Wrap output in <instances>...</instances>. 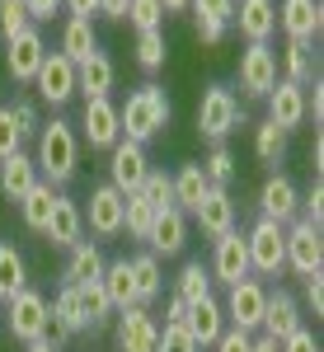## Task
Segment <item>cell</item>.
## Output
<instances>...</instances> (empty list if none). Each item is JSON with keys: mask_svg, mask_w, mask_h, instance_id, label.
I'll return each instance as SVG.
<instances>
[{"mask_svg": "<svg viewBox=\"0 0 324 352\" xmlns=\"http://www.w3.org/2000/svg\"><path fill=\"white\" fill-rule=\"evenodd\" d=\"M259 212H263V221H277V226L296 221L301 217V192H296V184H292L287 174H272L268 184L259 188Z\"/></svg>", "mask_w": 324, "mask_h": 352, "instance_id": "obj_16", "label": "cell"}, {"mask_svg": "<svg viewBox=\"0 0 324 352\" xmlns=\"http://www.w3.org/2000/svg\"><path fill=\"white\" fill-rule=\"evenodd\" d=\"M301 212H305L301 221H310V226L320 230V221H324V188H320V179H315V184H310V192L301 197Z\"/></svg>", "mask_w": 324, "mask_h": 352, "instance_id": "obj_48", "label": "cell"}, {"mask_svg": "<svg viewBox=\"0 0 324 352\" xmlns=\"http://www.w3.org/2000/svg\"><path fill=\"white\" fill-rule=\"evenodd\" d=\"M184 329L193 333V343H197V348H212L216 338H221V329H226L221 300L207 296V300H197V305H188V320H184Z\"/></svg>", "mask_w": 324, "mask_h": 352, "instance_id": "obj_26", "label": "cell"}, {"mask_svg": "<svg viewBox=\"0 0 324 352\" xmlns=\"http://www.w3.org/2000/svg\"><path fill=\"white\" fill-rule=\"evenodd\" d=\"M188 10L197 14V19H221V24H230L235 0H188Z\"/></svg>", "mask_w": 324, "mask_h": 352, "instance_id": "obj_47", "label": "cell"}, {"mask_svg": "<svg viewBox=\"0 0 324 352\" xmlns=\"http://www.w3.org/2000/svg\"><path fill=\"white\" fill-rule=\"evenodd\" d=\"M146 174H151V155H146V146H136V141L122 136V141L108 151V184L127 197V192H141Z\"/></svg>", "mask_w": 324, "mask_h": 352, "instance_id": "obj_6", "label": "cell"}, {"mask_svg": "<svg viewBox=\"0 0 324 352\" xmlns=\"http://www.w3.org/2000/svg\"><path fill=\"white\" fill-rule=\"evenodd\" d=\"M226 28L230 24H221V19H197V38H202L207 47H216V43L226 38Z\"/></svg>", "mask_w": 324, "mask_h": 352, "instance_id": "obj_53", "label": "cell"}, {"mask_svg": "<svg viewBox=\"0 0 324 352\" xmlns=\"http://www.w3.org/2000/svg\"><path fill=\"white\" fill-rule=\"evenodd\" d=\"M174 179V207L184 212V217H193L197 212V202L207 197V174H202V164H179V174H169Z\"/></svg>", "mask_w": 324, "mask_h": 352, "instance_id": "obj_29", "label": "cell"}, {"mask_svg": "<svg viewBox=\"0 0 324 352\" xmlns=\"http://www.w3.org/2000/svg\"><path fill=\"white\" fill-rule=\"evenodd\" d=\"M28 287V263L14 244H0V300H14Z\"/></svg>", "mask_w": 324, "mask_h": 352, "instance_id": "obj_34", "label": "cell"}, {"mask_svg": "<svg viewBox=\"0 0 324 352\" xmlns=\"http://www.w3.org/2000/svg\"><path fill=\"white\" fill-rule=\"evenodd\" d=\"M5 324H10V338H19V343L47 338V296L24 287L14 300H5Z\"/></svg>", "mask_w": 324, "mask_h": 352, "instance_id": "obj_5", "label": "cell"}, {"mask_svg": "<svg viewBox=\"0 0 324 352\" xmlns=\"http://www.w3.org/2000/svg\"><path fill=\"white\" fill-rule=\"evenodd\" d=\"M28 352H61V343H52V338H33V343H24Z\"/></svg>", "mask_w": 324, "mask_h": 352, "instance_id": "obj_58", "label": "cell"}, {"mask_svg": "<svg viewBox=\"0 0 324 352\" xmlns=\"http://www.w3.org/2000/svg\"><path fill=\"white\" fill-rule=\"evenodd\" d=\"M244 127V109L240 99H235V89H226V85H207L202 89V104H197V132L207 136L212 146H221L230 132H240Z\"/></svg>", "mask_w": 324, "mask_h": 352, "instance_id": "obj_3", "label": "cell"}, {"mask_svg": "<svg viewBox=\"0 0 324 352\" xmlns=\"http://www.w3.org/2000/svg\"><path fill=\"white\" fill-rule=\"evenodd\" d=\"M282 71H287L282 80L301 85V89L310 80H320V76H315V43H292V38H287V47H282Z\"/></svg>", "mask_w": 324, "mask_h": 352, "instance_id": "obj_32", "label": "cell"}, {"mask_svg": "<svg viewBox=\"0 0 324 352\" xmlns=\"http://www.w3.org/2000/svg\"><path fill=\"white\" fill-rule=\"evenodd\" d=\"M43 56H47V43H43V33H38V28H24L19 38H10V43H5V66H10V80L33 85L38 66H43Z\"/></svg>", "mask_w": 324, "mask_h": 352, "instance_id": "obj_13", "label": "cell"}, {"mask_svg": "<svg viewBox=\"0 0 324 352\" xmlns=\"http://www.w3.org/2000/svg\"><path fill=\"white\" fill-rule=\"evenodd\" d=\"M179 300H188V305H197V300L212 296V272L202 268V263H184V272H179V292H174Z\"/></svg>", "mask_w": 324, "mask_h": 352, "instance_id": "obj_36", "label": "cell"}, {"mask_svg": "<svg viewBox=\"0 0 324 352\" xmlns=\"http://www.w3.org/2000/svg\"><path fill=\"white\" fill-rule=\"evenodd\" d=\"M202 174H207V184H212V188H230V184H235V155L226 151V141L212 146V155L202 160Z\"/></svg>", "mask_w": 324, "mask_h": 352, "instance_id": "obj_38", "label": "cell"}, {"mask_svg": "<svg viewBox=\"0 0 324 352\" xmlns=\"http://www.w3.org/2000/svg\"><path fill=\"white\" fill-rule=\"evenodd\" d=\"M212 282H226L235 287L249 277V244H244V230H226L221 240H212Z\"/></svg>", "mask_w": 324, "mask_h": 352, "instance_id": "obj_10", "label": "cell"}, {"mask_svg": "<svg viewBox=\"0 0 324 352\" xmlns=\"http://www.w3.org/2000/svg\"><path fill=\"white\" fill-rule=\"evenodd\" d=\"M268 122L272 127H282V132H292L305 122V89L292 80H277L268 94Z\"/></svg>", "mask_w": 324, "mask_h": 352, "instance_id": "obj_22", "label": "cell"}, {"mask_svg": "<svg viewBox=\"0 0 324 352\" xmlns=\"http://www.w3.org/2000/svg\"><path fill=\"white\" fill-rule=\"evenodd\" d=\"M282 240H287V268L301 272V277H310V272L324 268V240L320 230L310 226V221H292V226H282Z\"/></svg>", "mask_w": 324, "mask_h": 352, "instance_id": "obj_8", "label": "cell"}, {"mask_svg": "<svg viewBox=\"0 0 324 352\" xmlns=\"http://www.w3.org/2000/svg\"><path fill=\"white\" fill-rule=\"evenodd\" d=\"M76 292H80V310H85V320H89V329L108 324V315H113V305H108L104 287H99V282H85V287H76Z\"/></svg>", "mask_w": 324, "mask_h": 352, "instance_id": "obj_39", "label": "cell"}, {"mask_svg": "<svg viewBox=\"0 0 324 352\" xmlns=\"http://www.w3.org/2000/svg\"><path fill=\"white\" fill-rule=\"evenodd\" d=\"M122 192L113 188V184H99V188L89 192V212H80L85 226L99 235V240H113V235H122Z\"/></svg>", "mask_w": 324, "mask_h": 352, "instance_id": "obj_14", "label": "cell"}, {"mask_svg": "<svg viewBox=\"0 0 324 352\" xmlns=\"http://www.w3.org/2000/svg\"><path fill=\"white\" fill-rule=\"evenodd\" d=\"M99 287H104V296L113 310H127V305H136V287H132V263L127 258H113V263H104V277H99Z\"/></svg>", "mask_w": 324, "mask_h": 352, "instance_id": "obj_31", "label": "cell"}, {"mask_svg": "<svg viewBox=\"0 0 324 352\" xmlns=\"http://www.w3.org/2000/svg\"><path fill=\"white\" fill-rule=\"evenodd\" d=\"M305 305L315 310V320L324 315V272H310L305 277Z\"/></svg>", "mask_w": 324, "mask_h": 352, "instance_id": "obj_51", "label": "cell"}, {"mask_svg": "<svg viewBox=\"0 0 324 352\" xmlns=\"http://www.w3.org/2000/svg\"><path fill=\"white\" fill-rule=\"evenodd\" d=\"M127 5L132 0H99V14L104 19H127Z\"/></svg>", "mask_w": 324, "mask_h": 352, "instance_id": "obj_56", "label": "cell"}, {"mask_svg": "<svg viewBox=\"0 0 324 352\" xmlns=\"http://www.w3.org/2000/svg\"><path fill=\"white\" fill-rule=\"evenodd\" d=\"M259 329H263L268 338H277V343H282L292 329H301V305H296V296H292V292H282V287H277V292H268V300H263V324H259Z\"/></svg>", "mask_w": 324, "mask_h": 352, "instance_id": "obj_24", "label": "cell"}, {"mask_svg": "<svg viewBox=\"0 0 324 352\" xmlns=\"http://www.w3.org/2000/svg\"><path fill=\"white\" fill-rule=\"evenodd\" d=\"M118 127L127 141L136 146H146V141H155V136L169 127V99H164L160 85H141L127 94V104L118 109Z\"/></svg>", "mask_w": 324, "mask_h": 352, "instance_id": "obj_2", "label": "cell"}, {"mask_svg": "<svg viewBox=\"0 0 324 352\" xmlns=\"http://www.w3.org/2000/svg\"><path fill=\"white\" fill-rule=\"evenodd\" d=\"M127 24H132L136 33H151V28H160V24H164L160 0H132V5H127Z\"/></svg>", "mask_w": 324, "mask_h": 352, "instance_id": "obj_43", "label": "cell"}, {"mask_svg": "<svg viewBox=\"0 0 324 352\" xmlns=\"http://www.w3.org/2000/svg\"><path fill=\"white\" fill-rule=\"evenodd\" d=\"M141 197H146L155 212H169V207H174V179L160 174V169H151V174H146V184H141Z\"/></svg>", "mask_w": 324, "mask_h": 352, "instance_id": "obj_41", "label": "cell"}, {"mask_svg": "<svg viewBox=\"0 0 324 352\" xmlns=\"http://www.w3.org/2000/svg\"><path fill=\"white\" fill-rule=\"evenodd\" d=\"M282 151H287V132L272 127L268 118H263V122L254 127V155H259L263 164H277V160H282Z\"/></svg>", "mask_w": 324, "mask_h": 352, "instance_id": "obj_37", "label": "cell"}, {"mask_svg": "<svg viewBox=\"0 0 324 352\" xmlns=\"http://www.w3.org/2000/svg\"><path fill=\"white\" fill-rule=\"evenodd\" d=\"M160 324L151 320L146 305H127L122 310V324H118V352H155Z\"/></svg>", "mask_w": 324, "mask_h": 352, "instance_id": "obj_19", "label": "cell"}, {"mask_svg": "<svg viewBox=\"0 0 324 352\" xmlns=\"http://www.w3.org/2000/svg\"><path fill=\"white\" fill-rule=\"evenodd\" d=\"M24 28H33V19H28L24 0H0V38L10 43V38H19Z\"/></svg>", "mask_w": 324, "mask_h": 352, "instance_id": "obj_42", "label": "cell"}, {"mask_svg": "<svg viewBox=\"0 0 324 352\" xmlns=\"http://www.w3.org/2000/svg\"><path fill=\"white\" fill-rule=\"evenodd\" d=\"M132 263V287H136V305H151V300H160L164 292V272H160V258L146 249V254H136L127 258Z\"/></svg>", "mask_w": 324, "mask_h": 352, "instance_id": "obj_30", "label": "cell"}, {"mask_svg": "<svg viewBox=\"0 0 324 352\" xmlns=\"http://www.w3.org/2000/svg\"><path fill=\"white\" fill-rule=\"evenodd\" d=\"M249 343H254V333H244V329H221V338H216L212 348L216 352H249Z\"/></svg>", "mask_w": 324, "mask_h": 352, "instance_id": "obj_50", "label": "cell"}, {"mask_svg": "<svg viewBox=\"0 0 324 352\" xmlns=\"http://www.w3.org/2000/svg\"><path fill=\"white\" fill-rule=\"evenodd\" d=\"M193 221L202 226L207 240H221L226 230H235V202H230V188H207V197L197 202Z\"/></svg>", "mask_w": 324, "mask_h": 352, "instance_id": "obj_21", "label": "cell"}, {"mask_svg": "<svg viewBox=\"0 0 324 352\" xmlns=\"http://www.w3.org/2000/svg\"><path fill=\"white\" fill-rule=\"evenodd\" d=\"M24 10H28V19H33V24H47L56 10H61V0H24Z\"/></svg>", "mask_w": 324, "mask_h": 352, "instance_id": "obj_52", "label": "cell"}, {"mask_svg": "<svg viewBox=\"0 0 324 352\" xmlns=\"http://www.w3.org/2000/svg\"><path fill=\"white\" fill-rule=\"evenodd\" d=\"M10 109V118H14V127H19V136H38V104L33 99H14V104H5Z\"/></svg>", "mask_w": 324, "mask_h": 352, "instance_id": "obj_45", "label": "cell"}, {"mask_svg": "<svg viewBox=\"0 0 324 352\" xmlns=\"http://www.w3.org/2000/svg\"><path fill=\"white\" fill-rule=\"evenodd\" d=\"M151 221H155V207H151L141 192H127V202H122V230H127L132 240H146Z\"/></svg>", "mask_w": 324, "mask_h": 352, "instance_id": "obj_35", "label": "cell"}, {"mask_svg": "<svg viewBox=\"0 0 324 352\" xmlns=\"http://www.w3.org/2000/svg\"><path fill=\"white\" fill-rule=\"evenodd\" d=\"M277 85V52L268 43H249L240 52V89L249 99H268Z\"/></svg>", "mask_w": 324, "mask_h": 352, "instance_id": "obj_9", "label": "cell"}, {"mask_svg": "<svg viewBox=\"0 0 324 352\" xmlns=\"http://www.w3.org/2000/svg\"><path fill=\"white\" fill-rule=\"evenodd\" d=\"M230 24L240 28V38H249V43H268L277 33V5L272 0H235Z\"/></svg>", "mask_w": 324, "mask_h": 352, "instance_id": "obj_18", "label": "cell"}, {"mask_svg": "<svg viewBox=\"0 0 324 352\" xmlns=\"http://www.w3.org/2000/svg\"><path fill=\"white\" fill-rule=\"evenodd\" d=\"M263 300H268V287L259 282V277H244L230 287V296L221 305V315L230 320V329H244V333H259L263 324Z\"/></svg>", "mask_w": 324, "mask_h": 352, "instance_id": "obj_7", "label": "cell"}, {"mask_svg": "<svg viewBox=\"0 0 324 352\" xmlns=\"http://www.w3.org/2000/svg\"><path fill=\"white\" fill-rule=\"evenodd\" d=\"M61 277L71 282V287H85V282H99L104 277V249L94 240H80L66 249V268H61Z\"/></svg>", "mask_w": 324, "mask_h": 352, "instance_id": "obj_25", "label": "cell"}, {"mask_svg": "<svg viewBox=\"0 0 324 352\" xmlns=\"http://www.w3.org/2000/svg\"><path fill=\"white\" fill-rule=\"evenodd\" d=\"M33 85H38L43 104H52V109L71 104V94H76V61H66L61 52H47L43 66H38V76H33Z\"/></svg>", "mask_w": 324, "mask_h": 352, "instance_id": "obj_11", "label": "cell"}, {"mask_svg": "<svg viewBox=\"0 0 324 352\" xmlns=\"http://www.w3.org/2000/svg\"><path fill=\"white\" fill-rule=\"evenodd\" d=\"M0 305H5V300H0Z\"/></svg>", "mask_w": 324, "mask_h": 352, "instance_id": "obj_60", "label": "cell"}, {"mask_svg": "<svg viewBox=\"0 0 324 352\" xmlns=\"http://www.w3.org/2000/svg\"><path fill=\"white\" fill-rule=\"evenodd\" d=\"M249 352H277V338H268V333H259V338L249 343Z\"/></svg>", "mask_w": 324, "mask_h": 352, "instance_id": "obj_57", "label": "cell"}, {"mask_svg": "<svg viewBox=\"0 0 324 352\" xmlns=\"http://www.w3.org/2000/svg\"><path fill=\"white\" fill-rule=\"evenodd\" d=\"M80 136L89 141V151H113V146L122 141V127H118V104H113V99H85Z\"/></svg>", "mask_w": 324, "mask_h": 352, "instance_id": "obj_12", "label": "cell"}, {"mask_svg": "<svg viewBox=\"0 0 324 352\" xmlns=\"http://www.w3.org/2000/svg\"><path fill=\"white\" fill-rule=\"evenodd\" d=\"M244 244H249V272L277 277V272L287 268V240H282V226H277V221L259 217L244 230Z\"/></svg>", "mask_w": 324, "mask_h": 352, "instance_id": "obj_4", "label": "cell"}, {"mask_svg": "<svg viewBox=\"0 0 324 352\" xmlns=\"http://www.w3.org/2000/svg\"><path fill=\"white\" fill-rule=\"evenodd\" d=\"M160 10H164V14H184V10H188V0H160Z\"/></svg>", "mask_w": 324, "mask_h": 352, "instance_id": "obj_59", "label": "cell"}, {"mask_svg": "<svg viewBox=\"0 0 324 352\" xmlns=\"http://www.w3.org/2000/svg\"><path fill=\"white\" fill-rule=\"evenodd\" d=\"M52 202H56V192H52V184H43V179L19 197V217H24L28 230L43 235V226H47V217H52Z\"/></svg>", "mask_w": 324, "mask_h": 352, "instance_id": "obj_33", "label": "cell"}, {"mask_svg": "<svg viewBox=\"0 0 324 352\" xmlns=\"http://www.w3.org/2000/svg\"><path fill=\"white\" fill-rule=\"evenodd\" d=\"M71 10V19H94L99 14V0H61Z\"/></svg>", "mask_w": 324, "mask_h": 352, "instance_id": "obj_54", "label": "cell"}, {"mask_svg": "<svg viewBox=\"0 0 324 352\" xmlns=\"http://www.w3.org/2000/svg\"><path fill=\"white\" fill-rule=\"evenodd\" d=\"M277 28H282L292 43H315L320 28H324V5L320 0H282Z\"/></svg>", "mask_w": 324, "mask_h": 352, "instance_id": "obj_15", "label": "cell"}, {"mask_svg": "<svg viewBox=\"0 0 324 352\" xmlns=\"http://www.w3.org/2000/svg\"><path fill=\"white\" fill-rule=\"evenodd\" d=\"M146 244H151V254L155 258H174V254H184V244H188V217L179 212V207H169V212H155L151 221V230H146Z\"/></svg>", "mask_w": 324, "mask_h": 352, "instance_id": "obj_17", "label": "cell"}, {"mask_svg": "<svg viewBox=\"0 0 324 352\" xmlns=\"http://www.w3.org/2000/svg\"><path fill=\"white\" fill-rule=\"evenodd\" d=\"M33 184H38V164H33V155L14 151L10 160H0V192H5L10 202H19Z\"/></svg>", "mask_w": 324, "mask_h": 352, "instance_id": "obj_27", "label": "cell"}, {"mask_svg": "<svg viewBox=\"0 0 324 352\" xmlns=\"http://www.w3.org/2000/svg\"><path fill=\"white\" fill-rule=\"evenodd\" d=\"M113 80H118V71H113L108 52H89L76 66V94H85V99H113Z\"/></svg>", "mask_w": 324, "mask_h": 352, "instance_id": "obj_23", "label": "cell"}, {"mask_svg": "<svg viewBox=\"0 0 324 352\" xmlns=\"http://www.w3.org/2000/svg\"><path fill=\"white\" fill-rule=\"evenodd\" d=\"M33 164H38V179H43V184H52V188L71 184L76 169H80V136H76V127L61 122V118L43 122V127H38Z\"/></svg>", "mask_w": 324, "mask_h": 352, "instance_id": "obj_1", "label": "cell"}, {"mask_svg": "<svg viewBox=\"0 0 324 352\" xmlns=\"http://www.w3.org/2000/svg\"><path fill=\"white\" fill-rule=\"evenodd\" d=\"M184 320H188V300L169 296V310H164V324H184Z\"/></svg>", "mask_w": 324, "mask_h": 352, "instance_id": "obj_55", "label": "cell"}, {"mask_svg": "<svg viewBox=\"0 0 324 352\" xmlns=\"http://www.w3.org/2000/svg\"><path fill=\"white\" fill-rule=\"evenodd\" d=\"M14 151H24V136H19V127H14L10 109H0V160H10Z\"/></svg>", "mask_w": 324, "mask_h": 352, "instance_id": "obj_46", "label": "cell"}, {"mask_svg": "<svg viewBox=\"0 0 324 352\" xmlns=\"http://www.w3.org/2000/svg\"><path fill=\"white\" fill-rule=\"evenodd\" d=\"M277 352H320V338H315L310 329L301 324V329H292V333L277 343Z\"/></svg>", "mask_w": 324, "mask_h": 352, "instance_id": "obj_49", "label": "cell"}, {"mask_svg": "<svg viewBox=\"0 0 324 352\" xmlns=\"http://www.w3.org/2000/svg\"><path fill=\"white\" fill-rule=\"evenodd\" d=\"M43 235H47L56 249H71V244L85 240V217H80V207H76V197L56 192L52 217H47V226H43Z\"/></svg>", "mask_w": 324, "mask_h": 352, "instance_id": "obj_20", "label": "cell"}, {"mask_svg": "<svg viewBox=\"0 0 324 352\" xmlns=\"http://www.w3.org/2000/svg\"><path fill=\"white\" fill-rule=\"evenodd\" d=\"M56 52L66 56V61H76V66H80L89 52H99L94 19H71V14H66V24H61V47H56Z\"/></svg>", "mask_w": 324, "mask_h": 352, "instance_id": "obj_28", "label": "cell"}, {"mask_svg": "<svg viewBox=\"0 0 324 352\" xmlns=\"http://www.w3.org/2000/svg\"><path fill=\"white\" fill-rule=\"evenodd\" d=\"M155 352H202V348L193 343V333L184 324H164L160 338H155Z\"/></svg>", "mask_w": 324, "mask_h": 352, "instance_id": "obj_44", "label": "cell"}, {"mask_svg": "<svg viewBox=\"0 0 324 352\" xmlns=\"http://www.w3.org/2000/svg\"><path fill=\"white\" fill-rule=\"evenodd\" d=\"M136 66H141V71H151V76L164 66V33H160V28L136 33Z\"/></svg>", "mask_w": 324, "mask_h": 352, "instance_id": "obj_40", "label": "cell"}]
</instances>
